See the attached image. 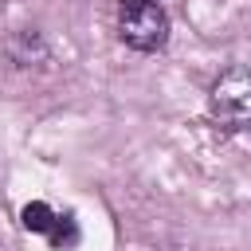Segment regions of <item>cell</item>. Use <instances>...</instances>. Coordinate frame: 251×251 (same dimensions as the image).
Segmentation results:
<instances>
[{
  "label": "cell",
  "instance_id": "1",
  "mask_svg": "<svg viewBox=\"0 0 251 251\" xmlns=\"http://www.w3.org/2000/svg\"><path fill=\"white\" fill-rule=\"evenodd\" d=\"M208 114L224 129H251V71L231 67L208 90Z\"/></svg>",
  "mask_w": 251,
  "mask_h": 251
},
{
  "label": "cell",
  "instance_id": "2",
  "mask_svg": "<svg viewBox=\"0 0 251 251\" xmlns=\"http://www.w3.org/2000/svg\"><path fill=\"white\" fill-rule=\"evenodd\" d=\"M118 35L133 51H161L169 39V16L161 4H122Z\"/></svg>",
  "mask_w": 251,
  "mask_h": 251
},
{
  "label": "cell",
  "instance_id": "3",
  "mask_svg": "<svg viewBox=\"0 0 251 251\" xmlns=\"http://www.w3.org/2000/svg\"><path fill=\"white\" fill-rule=\"evenodd\" d=\"M55 212H51V204H43V200H31L24 212H20V224L27 227V231H35V235H51V227H55Z\"/></svg>",
  "mask_w": 251,
  "mask_h": 251
},
{
  "label": "cell",
  "instance_id": "4",
  "mask_svg": "<svg viewBox=\"0 0 251 251\" xmlns=\"http://www.w3.org/2000/svg\"><path fill=\"white\" fill-rule=\"evenodd\" d=\"M47 239H51V247H55V251H71V247L78 243V220H75L71 212H63V216L55 220V227H51V235H47Z\"/></svg>",
  "mask_w": 251,
  "mask_h": 251
},
{
  "label": "cell",
  "instance_id": "5",
  "mask_svg": "<svg viewBox=\"0 0 251 251\" xmlns=\"http://www.w3.org/2000/svg\"><path fill=\"white\" fill-rule=\"evenodd\" d=\"M122 4H157V0H122Z\"/></svg>",
  "mask_w": 251,
  "mask_h": 251
}]
</instances>
